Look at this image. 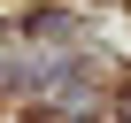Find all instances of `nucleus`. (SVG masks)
Instances as JSON below:
<instances>
[{
  "label": "nucleus",
  "mask_w": 131,
  "mask_h": 123,
  "mask_svg": "<svg viewBox=\"0 0 131 123\" xmlns=\"http://www.w3.org/2000/svg\"><path fill=\"white\" fill-rule=\"evenodd\" d=\"M123 123H131V108H123Z\"/></svg>",
  "instance_id": "obj_1"
}]
</instances>
